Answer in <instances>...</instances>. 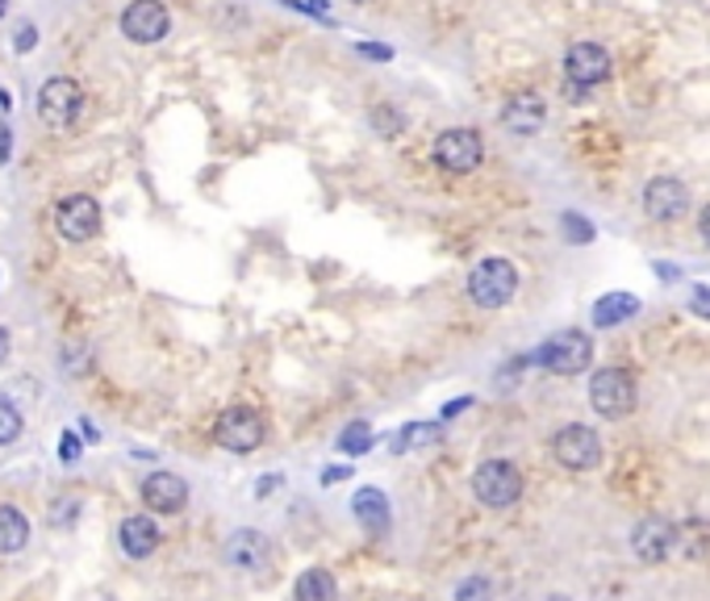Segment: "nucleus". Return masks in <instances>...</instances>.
Segmentation results:
<instances>
[{"label":"nucleus","mask_w":710,"mask_h":601,"mask_svg":"<svg viewBox=\"0 0 710 601\" xmlns=\"http://www.w3.org/2000/svg\"><path fill=\"white\" fill-rule=\"evenodd\" d=\"M30 543V518L18 505H0V555H18Z\"/></svg>","instance_id":"obj_19"},{"label":"nucleus","mask_w":710,"mask_h":601,"mask_svg":"<svg viewBox=\"0 0 710 601\" xmlns=\"http://www.w3.org/2000/svg\"><path fill=\"white\" fill-rule=\"evenodd\" d=\"M468 405H472V397H456V401H451L448 410H443V418H456V413L468 410Z\"/></svg>","instance_id":"obj_33"},{"label":"nucleus","mask_w":710,"mask_h":601,"mask_svg":"<svg viewBox=\"0 0 710 601\" xmlns=\"http://www.w3.org/2000/svg\"><path fill=\"white\" fill-rule=\"evenodd\" d=\"M263 434H268V427H263V418L251 410V405H230V410H222V418L213 422V439H218V447L234 451V455L256 451V447L263 443Z\"/></svg>","instance_id":"obj_8"},{"label":"nucleus","mask_w":710,"mask_h":601,"mask_svg":"<svg viewBox=\"0 0 710 601\" xmlns=\"http://www.w3.org/2000/svg\"><path fill=\"white\" fill-rule=\"evenodd\" d=\"M536 363L548 368L552 377H581L593 363V339L581 334V330H560L536 351Z\"/></svg>","instance_id":"obj_3"},{"label":"nucleus","mask_w":710,"mask_h":601,"mask_svg":"<svg viewBox=\"0 0 710 601\" xmlns=\"http://www.w3.org/2000/svg\"><path fill=\"white\" fill-rule=\"evenodd\" d=\"M54 226L63 242H88L101 234V206L88 192H71L54 206Z\"/></svg>","instance_id":"obj_9"},{"label":"nucleus","mask_w":710,"mask_h":601,"mask_svg":"<svg viewBox=\"0 0 710 601\" xmlns=\"http://www.w3.org/2000/svg\"><path fill=\"white\" fill-rule=\"evenodd\" d=\"M677 539H681L677 522H669V518H660V514L640 518V522L631 527V551L640 555L643 564H664L677 551Z\"/></svg>","instance_id":"obj_11"},{"label":"nucleus","mask_w":710,"mask_h":601,"mask_svg":"<svg viewBox=\"0 0 710 601\" xmlns=\"http://www.w3.org/2000/svg\"><path fill=\"white\" fill-rule=\"evenodd\" d=\"M456 601H493V584L486 577H464L456 584Z\"/></svg>","instance_id":"obj_27"},{"label":"nucleus","mask_w":710,"mask_h":601,"mask_svg":"<svg viewBox=\"0 0 710 601\" xmlns=\"http://www.w3.org/2000/svg\"><path fill=\"white\" fill-rule=\"evenodd\" d=\"M142 501H147V510H156V514H180L184 501H189V484H184V477H176V472H151V477L142 481Z\"/></svg>","instance_id":"obj_15"},{"label":"nucleus","mask_w":710,"mask_h":601,"mask_svg":"<svg viewBox=\"0 0 710 601\" xmlns=\"http://www.w3.org/2000/svg\"><path fill=\"white\" fill-rule=\"evenodd\" d=\"M552 455L556 464L569 468V472H593L602 464V439L586 422H569L552 434Z\"/></svg>","instance_id":"obj_5"},{"label":"nucleus","mask_w":710,"mask_h":601,"mask_svg":"<svg viewBox=\"0 0 710 601\" xmlns=\"http://www.w3.org/2000/svg\"><path fill=\"white\" fill-rule=\"evenodd\" d=\"M698 234H702V242L710 247V206L702 209V218H698Z\"/></svg>","instance_id":"obj_34"},{"label":"nucleus","mask_w":710,"mask_h":601,"mask_svg":"<svg viewBox=\"0 0 710 601\" xmlns=\"http://www.w3.org/2000/svg\"><path fill=\"white\" fill-rule=\"evenodd\" d=\"M543 118H548V109H543V101H539L536 92H514V97L506 101V109H502L506 130H510V134H519V138L539 134Z\"/></svg>","instance_id":"obj_16"},{"label":"nucleus","mask_w":710,"mask_h":601,"mask_svg":"<svg viewBox=\"0 0 710 601\" xmlns=\"http://www.w3.org/2000/svg\"><path fill=\"white\" fill-rule=\"evenodd\" d=\"M293 601H339V589H334V577L327 568H306L297 577Z\"/></svg>","instance_id":"obj_21"},{"label":"nucleus","mask_w":710,"mask_h":601,"mask_svg":"<svg viewBox=\"0 0 710 601\" xmlns=\"http://www.w3.org/2000/svg\"><path fill=\"white\" fill-rule=\"evenodd\" d=\"M4 13H9V0H0V18H4Z\"/></svg>","instance_id":"obj_39"},{"label":"nucleus","mask_w":710,"mask_h":601,"mask_svg":"<svg viewBox=\"0 0 710 601\" xmlns=\"http://www.w3.org/2000/svg\"><path fill=\"white\" fill-rule=\"evenodd\" d=\"M351 477V468H330L327 477H322V484H334V481H347Z\"/></svg>","instance_id":"obj_35"},{"label":"nucleus","mask_w":710,"mask_h":601,"mask_svg":"<svg viewBox=\"0 0 710 601\" xmlns=\"http://www.w3.org/2000/svg\"><path fill=\"white\" fill-rule=\"evenodd\" d=\"M21 430H26V418L18 413V405H9V401H0V447L18 443Z\"/></svg>","instance_id":"obj_25"},{"label":"nucleus","mask_w":710,"mask_h":601,"mask_svg":"<svg viewBox=\"0 0 710 601\" xmlns=\"http://www.w3.org/2000/svg\"><path fill=\"white\" fill-rule=\"evenodd\" d=\"M681 539H677V551H686V555H702L710 548V527L707 522H686V527H677Z\"/></svg>","instance_id":"obj_24"},{"label":"nucleus","mask_w":710,"mask_h":601,"mask_svg":"<svg viewBox=\"0 0 710 601\" xmlns=\"http://www.w3.org/2000/svg\"><path fill=\"white\" fill-rule=\"evenodd\" d=\"M686 209H690V189H686L681 180H673V176L648 180V189H643V213H648L652 222H677Z\"/></svg>","instance_id":"obj_13"},{"label":"nucleus","mask_w":710,"mask_h":601,"mask_svg":"<svg viewBox=\"0 0 710 601\" xmlns=\"http://www.w3.org/2000/svg\"><path fill=\"white\" fill-rule=\"evenodd\" d=\"M472 498L486 510H510L522 498V472L510 460H486L472 472Z\"/></svg>","instance_id":"obj_4"},{"label":"nucleus","mask_w":710,"mask_h":601,"mask_svg":"<svg viewBox=\"0 0 710 601\" xmlns=\"http://www.w3.org/2000/svg\"><path fill=\"white\" fill-rule=\"evenodd\" d=\"M34 109L47 130H68L71 121L80 118V109H84V88L76 84L71 76H51L38 88Z\"/></svg>","instance_id":"obj_2"},{"label":"nucleus","mask_w":710,"mask_h":601,"mask_svg":"<svg viewBox=\"0 0 710 601\" xmlns=\"http://www.w3.org/2000/svg\"><path fill=\"white\" fill-rule=\"evenodd\" d=\"M372 126H377L384 138H398L401 130H406V113H398L393 104H377V109H372Z\"/></svg>","instance_id":"obj_26"},{"label":"nucleus","mask_w":710,"mask_h":601,"mask_svg":"<svg viewBox=\"0 0 710 601\" xmlns=\"http://www.w3.org/2000/svg\"><path fill=\"white\" fill-rule=\"evenodd\" d=\"M118 543H122V551L130 555V560H147V555L159 548L156 518H147V514L122 518V527H118Z\"/></svg>","instance_id":"obj_17"},{"label":"nucleus","mask_w":710,"mask_h":601,"mask_svg":"<svg viewBox=\"0 0 710 601\" xmlns=\"http://www.w3.org/2000/svg\"><path fill=\"white\" fill-rule=\"evenodd\" d=\"M351 510H356V522H360L368 534H384L389 531V522H393V514H389V498H384L381 489H360V493L351 498Z\"/></svg>","instance_id":"obj_18"},{"label":"nucleus","mask_w":710,"mask_h":601,"mask_svg":"<svg viewBox=\"0 0 710 601\" xmlns=\"http://www.w3.org/2000/svg\"><path fill=\"white\" fill-rule=\"evenodd\" d=\"M589 405H593V413L610 418V422L627 418L636 410V380L627 377L623 368H598L589 377Z\"/></svg>","instance_id":"obj_6"},{"label":"nucleus","mask_w":710,"mask_h":601,"mask_svg":"<svg viewBox=\"0 0 710 601\" xmlns=\"http://www.w3.org/2000/svg\"><path fill=\"white\" fill-rule=\"evenodd\" d=\"M34 47H38V26H34V21H21L18 30H13V51L30 54Z\"/></svg>","instance_id":"obj_28"},{"label":"nucleus","mask_w":710,"mask_h":601,"mask_svg":"<svg viewBox=\"0 0 710 601\" xmlns=\"http://www.w3.org/2000/svg\"><path fill=\"white\" fill-rule=\"evenodd\" d=\"M356 4H368V0H356Z\"/></svg>","instance_id":"obj_40"},{"label":"nucleus","mask_w":710,"mask_h":601,"mask_svg":"<svg viewBox=\"0 0 710 601\" xmlns=\"http://www.w3.org/2000/svg\"><path fill=\"white\" fill-rule=\"evenodd\" d=\"M640 313V297L631 292H607L598 305H593V327H619V322H631Z\"/></svg>","instance_id":"obj_20"},{"label":"nucleus","mask_w":710,"mask_h":601,"mask_svg":"<svg viewBox=\"0 0 710 601\" xmlns=\"http://www.w3.org/2000/svg\"><path fill=\"white\" fill-rule=\"evenodd\" d=\"M222 560L234 568V572H263L268 560H272V543H268V534L251 531V527H239V531L222 543Z\"/></svg>","instance_id":"obj_12"},{"label":"nucleus","mask_w":710,"mask_h":601,"mask_svg":"<svg viewBox=\"0 0 710 601\" xmlns=\"http://www.w3.org/2000/svg\"><path fill=\"white\" fill-rule=\"evenodd\" d=\"M610 76V54L598 47V42H577L569 47L564 54V80L569 84H581V88H593L602 84Z\"/></svg>","instance_id":"obj_14"},{"label":"nucleus","mask_w":710,"mask_h":601,"mask_svg":"<svg viewBox=\"0 0 710 601\" xmlns=\"http://www.w3.org/2000/svg\"><path fill=\"white\" fill-rule=\"evenodd\" d=\"M172 30V13L163 0H130L122 9V34L134 42V47H151V42H163Z\"/></svg>","instance_id":"obj_10"},{"label":"nucleus","mask_w":710,"mask_h":601,"mask_svg":"<svg viewBox=\"0 0 710 601\" xmlns=\"http://www.w3.org/2000/svg\"><path fill=\"white\" fill-rule=\"evenodd\" d=\"M481 159H486V142L477 130H468V126H451L443 134L434 138V163L443 168V172H456V176H468L481 168Z\"/></svg>","instance_id":"obj_7"},{"label":"nucleus","mask_w":710,"mask_h":601,"mask_svg":"<svg viewBox=\"0 0 710 601\" xmlns=\"http://www.w3.org/2000/svg\"><path fill=\"white\" fill-rule=\"evenodd\" d=\"M434 439H439V427H434V422H414V427H406L398 434V439H393V451H414V447H427V443H434Z\"/></svg>","instance_id":"obj_23"},{"label":"nucleus","mask_w":710,"mask_h":601,"mask_svg":"<svg viewBox=\"0 0 710 601\" xmlns=\"http://www.w3.org/2000/svg\"><path fill=\"white\" fill-rule=\"evenodd\" d=\"M339 451H347V455L372 451V427H368V422H347L343 434H339Z\"/></svg>","instance_id":"obj_22"},{"label":"nucleus","mask_w":710,"mask_h":601,"mask_svg":"<svg viewBox=\"0 0 710 601\" xmlns=\"http://www.w3.org/2000/svg\"><path fill=\"white\" fill-rule=\"evenodd\" d=\"M9 104H13V97H9L4 88H0V109H9Z\"/></svg>","instance_id":"obj_38"},{"label":"nucleus","mask_w":710,"mask_h":601,"mask_svg":"<svg viewBox=\"0 0 710 601\" xmlns=\"http://www.w3.org/2000/svg\"><path fill=\"white\" fill-rule=\"evenodd\" d=\"M9 156H13V130L0 121V168H9Z\"/></svg>","instance_id":"obj_32"},{"label":"nucleus","mask_w":710,"mask_h":601,"mask_svg":"<svg viewBox=\"0 0 710 601\" xmlns=\"http://www.w3.org/2000/svg\"><path fill=\"white\" fill-rule=\"evenodd\" d=\"M360 51H364V54H372V59H393V51H389V47H368V42H364V47H360Z\"/></svg>","instance_id":"obj_36"},{"label":"nucleus","mask_w":710,"mask_h":601,"mask_svg":"<svg viewBox=\"0 0 710 601\" xmlns=\"http://www.w3.org/2000/svg\"><path fill=\"white\" fill-rule=\"evenodd\" d=\"M690 310L698 313V318H707V322H710V292H707V289H693Z\"/></svg>","instance_id":"obj_31"},{"label":"nucleus","mask_w":710,"mask_h":601,"mask_svg":"<svg viewBox=\"0 0 710 601\" xmlns=\"http://www.w3.org/2000/svg\"><path fill=\"white\" fill-rule=\"evenodd\" d=\"M564 230H569V234H564L569 242H589V239H593V226H589L586 218H577V213H564Z\"/></svg>","instance_id":"obj_29"},{"label":"nucleus","mask_w":710,"mask_h":601,"mask_svg":"<svg viewBox=\"0 0 710 601\" xmlns=\"http://www.w3.org/2000/svg\"><path fill=\"white\" fill-rule=\"evenodd\" d=\"M9 360V330L0 327V363Z\"/></svg>","instance_id":"obj_37"},{"label":"nucleus","mask_w":710,"mask_h":601,"mask_svg":"<svg viewBox=\"0 0 710 601\" xmlns=\"http://www.w3.org/2000/svg\"><path fill=\"white\" fill-rule=\"evenodd\" d=\"M76 455H80V439H76V434H63V443H59V460H63V464H71V460H76Z\"/></svg>","instance_id":"obj_30"},{"label":"nucleus","mask_w":710,"mask_h":601,"mask_svg":"<svg viewBox=\"0 0 710 601\" xmlns=\"http://www.w3.org/2000/svg\"><path fill=\"white\" fill-rule=\"evenodd\" d=\"M514 292H519V268L502 256L481 259L468 276V301L481 310H502L514 301Z\"/></svg>","instance_id":"obj_1"}]
</instances>
